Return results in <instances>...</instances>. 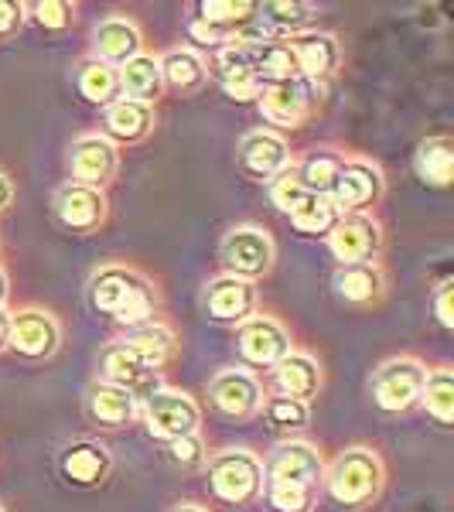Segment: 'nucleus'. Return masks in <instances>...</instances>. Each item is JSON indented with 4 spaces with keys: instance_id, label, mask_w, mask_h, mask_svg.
I'll return each instance as SVG.
<instances>
[{
    "instance_id": "nucleus-9",
    "label": "nucleus",
    "mask_w": 454,
    "mask_h": 512,
    "mask_svg": "<svg viewBox=\"0 0 454 512\" xmlns=\"http://www.w3.org/2000/svg\"><path fill=\"white\" fill-rule=\"evenodd\" d=\"M291 332L274 315H253L236 328V355L250 369H274L291 352Z\"/></svg>"
},
{
    "instance_id": "nucleus-49",
    "label": "nucleus",
    "mask_w": 454,
    "mask_h": 512,
    "mask_svg": "<svg viewBox=\"0 0 454 512\" xmlns=\"http://www.w3.org/2000/svg\"><path fill=\"white\" fill-rule=\"evenodd\" d=\"M171 512H209L205 506H195V502H181V506H175Z\"/></svg>"
},
{
    "instance_id": "nucleus-19",
    "label": "nucleus",
    "mask_w": 454,
    "mask_h": 512,
    "mask_svg": "<svg viewBox=\"0 0 454 512\" xmlns=\"http://www.w3.org/2000/svg\"><path fill=\"white\" fill-rule=\"evenodd\" d=\"M82 403H86L89 424H96L99 431H123V427L140 420L137 396L120 390V386H113V383H103V379H93V383L86 386Z\"/></svg>"
},
{
    "instance_id": "nucleus-2",
    "label": "nucleus",
    "mask_w": 454,
    "mask_h": 512,
    "mask_svg": "<svg viewBox=\"0 0 454 512\" xmlns=\"http://www.w3.org/2000/svg\"><path fill=\"white\" fill-rule=\"evenodd\" d=\"M321 485H325L328 499L342 509H369L386 489V465L379 451L366 448V444H352L335 454L332 465H325Z\"/></svg>"
},
{
    "instance_id": "nucleus-33",
    "label": "nucleus",
    "mask_w": 454,
    "mask_h": 512,
    "mask_svg": "<svg viewBox=\"0 0 454 512\" xmlns=\"http://www.w3.org/2000/svg\"><path fill=\"white\" fill-rule=\"evenodd\" d=\"M345 154L335 151V147H311L308 154H304L301 161H294V175L301 181L304 188H308L311 195H325L332 192L335 178H338V168H342Z\"/></svg>"
},
{
    "instance_id": "nucleus-50",
    "label": "nucleus",
    "mask_w": 454,
    "mask_h": 512,
    "mask_svg": "<svg viewBox=\"0 0 454 512\" xmlns=\"http://www.w3.org/2000/svg\"><path fill=\"white\" fill-rule=\"evenodd\" d=\"M0 512H7V509H4V506H0Z\"/></svg>"
},
{
    "instance_id": "nucleus-31",
    "label": "nucleus",
    "mask_w": 454,
    "mask_h": 512,
    "mask_svg": "<svg viewBox=\"0 0 454 512\" xmlns=\"http://www.w3.org/2000/svg\"><path fill=\"white\" fill-rule=\"evenodd\" d=\"M414 171L424 185L431 188H451L454 175V144L448 134H437L420 140L417 154H414Z\"/></svg>"
},
{
    "instance_id": "nucleus-22",
    "label": "nucleus",
    "mask_w": 454,
    "mask_h": 512,
    "mask_svg": "<svg viewBox=\"0 0 454 512\" xmlns=\"http://www.w3.org/2000/svg\"><path fill=\"white\" fill-rule=\"evenodd\" d=\"M257 106L263 113V120L277 123V127H301L308 120L315 96H311V82L291 79V82H270L260 89Z\"/></svg>"
},
{
    "instance_id": "nucleus-32",
    "label": "nucleus",
    "mask_w": 454,
    "mask_h": 512,
    "mask_svg": "<svg viewBox=\"0 0 454 512\" xmlns=\"http://www.w3.org/2000/svg\"><path fill=\"white\" fill-rule=\"evenodd\" d=\"M76 89H79V96L86 99V103H93V106H113L117 99H123L120 93V72L113 69V65H106V62H96V59H82L76 65Z\"/></svg>"
},
{
    "instance_id": "nucleus-41",
    "label": "nucleus",
    "mask_w": 454,
    "mask_h": 512,
    "mask_svg": "<svg viewBox=\"0 0 454 512\" xmlns=\"http://www.w3.org/2000/svg\"><path fill=\"white\" fill-rule=\"evenodd\" d=\"M267 506L274 512H315L318 489H301V485H263Z\"/></svg>"
},
{
    "instance_id": "nucleus-40",
    "label": "nucleus",
    "mask_w": 454,
    "mask_h": 512,
    "mask_svg": "<svg viewBox=\"0 0 454 512\" xmlns=\"http://www.w3.org/2000/svg\"><path fill=\"white\" fill-rule=\"evenodd\" d=\"M28 21L38 24L41 31H52V35H62L76 24V4H65V0H38V4H28Z\"/></svg>"
},
{
    "instance_id": "nucleus-1",
    "label": "nucleus",
    "mask_w": 454,
    "mask_h": 512,
    "mask_svg": "<svg viewBox=\"0 0 454 512\" xmlns=\"http://www.w3.org/2000/svg\"><path fill=\"white\" fill-rule=\"evenodd\" d=\"M86 301L96 315L113 318L123 332L158 321L161 297L147 274L127 263H103L86 280Z\"/></svg>"
},
{
    "instance_id": "nucleus-11",
    "label": "nucleus",
    "mask_w": 454,
    "mask_h": 512,
    "mask_svg": "<svg viewBox=\"0 0 454 512\" xmlns=\"http://www.w3.org/2000/svg\"><path fill=\"white\" fill-rule=\"evenodd\" d=\"M325 458L308 441H280L263 465V485H301V489H321Z\"/></svg>"
},
{
    "instance_id": "nucleus-30",
    "label": "nucleus",
    "mask_w": 454,
    "mask_h": 512,
    "mask_svg": "<svg viewBox=\"0 0 454 512\" xmlns=\"http://www.w3.org/2000/svg\"><path fill=\"white\" fill-rule=\"evenodd\" d=\"M120 93L123 99H134V103L154 106L164 93L161 69H158V55L140 52L137 59H130L127 65H120Z\"/></svg>"
},
{
    "instance_id": "nucleus-35",
    "label": "nucleus",
    "mask_w": 454,
    "mask_h": 512,
    "mask_svg": "<svg viewBox=\"0 0 454 512\" xmlns=\"http://www.w3.org/2000/svg\"><path fill=\"white\" fill-rule=\"evenodd\" d=\"M246 52H250L253 72H257V79L263 82V86H270V82L301 79L297 62H294V55H291V48H287L284 38H267V41H260V45L246 48Z\"/></svg>"
},
{
    "instance_id": "nucleus-42",
    "label": "nucleus",
    "mask_w": 454,
    "mask_h": 512,
    "mask_svg": "<svg viewBox=\"0 0 454 512\" xmlns=\"http://www.w3.org/2000/svg\"><path fill=\"white\" fill-rule=\"evenodd\" d=\"M267 192H270V202H274L277 209L284 212V216H294V212L301 209V205L311 198L308 188H304L301 181H297L294 168H287L284 175H277L274 181H270Z\"/></svg>"
},
{
    "instance_id": "nucleus-47",
    "label": "nucleus",
    "mask_w": 454,
    "mask_h": 512,
    "mask_svg": "<svg viewBox=\"0 0 454 512\" xmlns=\"http://www.w3.org/2000/svg\"><path fill=\"white\" fill-rule=\"evenodd\" d=\"M7 332H11V311L0 308V352H7Z\"/></svg>"
},
{
    "instance_id": "nucleus-25",
    "label": "nucleus",
    "mask_w": 454,
    "mask_h": 512,
    "mask_svg": "<svg viewBox=\"0 0 454 512\" xmlns=\"http://www.w3.org/2000/svg\"><path fill=\"white\" fill-rule=\"evenodd\" d=\"M270 373H274L277 396H291V400H301V403L315 400L321 383H325V376H321V362L315 359V355L297 352V349L287 352L284 359L270 369Z\"/></svg>"
},
{
    "instance_id": "nucleus-10",
    "label": "nucleus",
    "mask_w": 454,
    "mask_h": 512,
    "mask_svg": "<svg viewBox=\"0 0 454 512\" xmlns=\"http://www.w3.org/2000/svg\"><path fill=\"white\" fill-rule=\"evenodd\" d=\"M110 216V202L106 192L89 185H76V181H65L59 192L52 195V219L55 226L65 229L72 236H89Z\"/></svg>"
},
{
    "instance_id": "nucleus-12",
    "label": "nucleus",
    "mask_w": 454,
    "mask_h": 512,
    "mask_svg": "<svg viewBox=\"0 0 454 512\" xmlns=\"http://www.w3.org/2000/svg\"><path fill=\"white\" fill-rule=\"evenodd\" d=\"M209 403L226 420H253L263 407V386L250 369H219L205 386Z\"/></svg>"
},
{
    "instance_id": "nucleus-20",
    "label": "nucleus",
    "mask_w": 454,
    "mask_h": 512,
    "mask_svg": "<svg viewBox=\"0 0 454 512\" xmlns=\"http://www.w3.org/2000/svg\"><path fill=\"white\" fill-rule=\"evenodd\" d=\"M284 41H287V48H291L301 79L311 82V86L332 79L338 72V65H342V45H338V38L328 35V31H304V35H294Z\"/></svg>"
},
{
    "instance_id": "nucleus-7",
    "label": "nucleus",
    "mask_w": 454,
    "mask_h": 512,
    "mask_svg": "<svg viewBox=\"0 0 454 512\" xmlns=\"http://www.w3.org/2000/svg\"><path fill=\"white\" fill-rule=\"evenodd\" d=\"M386 178L379 171V164L369 158H345L338 168V178L328 192V202L335 205L342 216H366L369 209L383 198Z\"/></svg>"
},
{
    "instance_id": "nucleus-17",
    "label": "nucleus",
    "mask_w": 454,
    "mask_h": 512,
    "mask_svg": "<svg viewBox=\"0 0 454 512\" xmlns=\"http://www.w3.org/2000/svg\"><path fill=\"white\" fill-rule=\"evenodd\" d=\"M69 175L76 185H89L103 192L120 171V151L103 134H82L69 144Z\"/></svg>"
},
{
    "instance_id": "nucleus-24",
    "label": "nucleus",
    "mask_w": 454,
    "mask_h": 512,
    "mask_svg": "<svg viewBox=\"0 0 454 512\" xmlns=\"http://www.w3.org/2000/svg\"><path fill=\"white\" fill-rule=\"evenodd\" d=\"M209 79L219 82V89L226 93L229 99H236V103H257L263 82L257 79V72H253V62H250V52L246 48H219L216 55H212V65H209Z\"/></svg>"
},
{
    "instance_id": "nucleus-48",
    "label": "nucleus",
    "mask_w": 454,
    "mask_h": 512,
    "mask_svg": "<svg viewBox=\"0 0 454 512\" xmlns=\"http://www.w3.org/2000/svg\"><path fill=\"white\" fill-rule=\"evenodd\" d=\"M7 301H11V280H7V270L0 267V308H7Z\"/></svg>"
},
{
    "instance_id": "nucleus-15",
    "label": "nucleus",
    "mask_w": 454,
    "mask_h": 512,
    "mask_svg": "<svg viewBox=\"0 0 454 512\" xmlns=\"http://www.w3.org/2000/svg\"><path fill=\"white\" fill-rule=\"evenodd\" d=\"M257 304H260L257 284L229 277V274L209 280L202 291V311H205V318L216 321V325L239 328L246 318L257 315Z\"/></svg>"
},
{
    "instance_id": "nucleus-27",
    "label": "nucleus",
    "mask_w": 454,
    "mask_h": 512,
    "mask_svg": "<svg viewBox=\"0 0 454 512\" xmlns=\"http://www.w3.org/2000/svg\"><path fill=\"white\" fill-rule=\"evenodd\" d=\"M158 69L164 89L178 96H195L209 86V62L195 48H168L164 55H158Z\"/></svg>"
},
{
    "instance_id": "nucleus-14",
    "label": "nucleus",
    "mask_w": 454,
    "mask_h": 512,
    "mask_svg": "<svg viewBox=\"0 0 454 512\" xmlns=\"http://www.w3.org/2000/svg\"><path fill=\"white\" fill-rule=\"evenodd\" d=\"M55 472L72 489H99L113 475V454L93 437H76V441L62 444L59 458H55Z\"/></svg>"
},
{
    "instance_id": "nucleus-45",
    "label": "nucleus",
    "mask_w": 454,
    "mask_h": 512,
    "mask_svg": "<svg viewBox=\"0 0 454 512\" xmlns=\"http://www.w3.org/2000/svg\"><path fill=\"white\" fill-rule=\"evenodd\" d=\"M451 277H444L441 284L434 287V294H431V301H434V315H437V325L441 328H454V311H451Z\"/></svg>"
},
{
    "instance_id": "nucleus-29",
    "label": "nucleus",
    "mask_w": 454,
    "mask_h": 512,
    "mask_svg": "<svg viewBox=\"0 0 454 512\" xmlns=\"http://www.w3.org/2000/svg\"><path fill=\"white\" fill-rule=\"evenodd\" d=\"M117 342L127 345V349L134 352L140 362H147V366L161 373L164 362L175 355L178 338H175V332H171L168 325H164V321H151V325H140V328H130V332H123Z\"/></svg>"
},
{
    "instance_id": "nucleus-36",
    "label": "nucleus",
    "mask_w": 454,
    "mask_h": 512,
    "mask_svg": "<svg viewBox=\"0 0 454 512\" xmlns=\"http://www.w3.org/2000/svg\"><path fill=\"white\" fill-rule=\"evenodd\" d=\"M417 407L427 410V417H434L441 427L454 424V373L448 366L427 369L424 390H420Z\"/></svg>"
},
{
    "instance_id": "nucleus-44",
    "label": "nucleus",
    "mask_w": 454,
    "mask_h": 512,
    "mask_svg": "<svg viewBox=\"0 0 454 512\" xmlns=\"http://www.w3.org/2000/svg\"><path fill=\"white\" fill-rule=\"evenodd\" d=\"M28 24V4L21 0H0V41L14 38Z\"/></svg>"
},
{
    "instance_id": "nucleus-26",
    "label": "nucleus",
    "mask_w": 454,
    "mask_h": 512,
    "mask_svg": "<svg viewBox=\"0 0 454 512\" xmlns=\"http://www.w3.org/2000/svg\"><path fill=\"white\" fill-rule=\"evenodd\" d=\"M332 294L349 308H376L386 294V277L379 263H352L332 274Z\"/></svg>"
},
{
    "instance_id": "nucleus-6",
    "label": "nucleus",
    "mask_w": 454,
    "mask_h": 512,
    "mask_svg": "<svg viewBox=\"0 0 454 512\" xmlns=\"http://www.w3.org/2000/svg\"><path fill=\"white\" fill-rule=\"evenodd\" d=\"M140 424L147 427V434L154 441L168 444L178 441V437L198 434V424H202V410H198L195 396H188L185 390H175V386H161L140 403Z\"/></svg>"
},
{
    "instance_id": "nucleus-28",
    "label": "nucleus",
    "mask_w": 454,
    "mask_h": 512,
    "mask_svg": "<svg viewBox=\"0 0 454 512\" xmlns=\"http://www.w3.org/2000/svg\"><path fill=\"white\" fill-rule=\"evenodd\" d=\"M315 11L318 7L304 0H267L257 4V24L267 31V38H294L311 28Z\"/></svg>"
},
{
    "instance_id": "nucleus-38",
    "label": "nucleus",
    "mask_w": 454,
    "mask_h": 512,
    "mask_svg": "<svg viewBox=\"0 0 454 512\" xmlns=\"http://www.w3.org/2000/svg\"><path fill=\"white\" fill-rule=\"evenodd\" d=\"M338 219H342V212L325 195H311L291 216V226L304 236H328L338 226Z\"/></svg>"
},
{
    "instance_id": "nucleus-8",
    "label": "nucleus",
    "mask_w": 454,
    "mask_h": 512,
    "mask_svg": "<svg viewBox=\"0 0 454 512\" xmlns=\"http://www.w3.org/2000/svg\"><path fill=\"white\" fill-rule=\"evenodd\" d=\"M62 349V325L45 308H18L11 311V332H7V352L24 362H48Z\"/></svg>"
},
{
    "instance_id": "nucleus-3",
    "label": "nucleus",
    "mask_w": 454,
    "mask_h": 512,
    "mask_svg": "<svg viewBox=\"0 0 454 512\" xmlns=\"http://www.w3.org/2000/svg\"><path fill=\"white\" fill-rule=\"evenodd\" d=\"M202 472L212 499L222 506L246 509L263 499V461L250 448H226L209 454Z\"/></svg>"
},
{
    "instance_id": "nucleus-18",
    "label": "nucleus",
    "mask_w": 454,
    "mask_h": 512,
    "mask_svg": "<svg viewBox=\"0 0 454 512\" xmlns=\"http://www.w3.org/2000/svg\"><path fill=\"white\" fill-rule=\"evenodd\" d=\"M328 239V250L338 260V267H352V263H376L383 253V226L369 216H342Z\"/></svg>"
},
{
    "instance_id": "nucleus-23",
    "label": "nucleus",
    "mask_w": 454,
    "mask_h": 512,
    "mask_svg": "<svg viewBox=\"0 0 454 512\" xmlns=\"http://www.w3.org/2000/svg\"><path fill=\"white\" fill-rule=\"evenodd\" d=\"M158 127V113L147 103H134V99H117L113 106L103 110V127L99 134L110 140L113 147H134L140 140H147Z\"/></svg>"
},
{
    "instance_id": "nucleus-37",
    "label": "nucleus",
    "mask_w": 454,
    "mask_h": 512,
    "mask_svg": "<svg viewBox=\"0 0 454 512\" xmlns=\"http://www.w3.org/2000/svg\"><path fill=\"white\" fill-rule=\"evenodd\" d=\"M192 11H195V18L219 24V28L233 31L236 38L243 35V28H250V24L257 21V4H243V0H239V4L236 0H198V4H192Z\"/></svg>"
},
{
    "instance_id": "nucleus-34",
    "label": "nucleus",
    "mask_w": 454,
    "mask_h": 512,
    "mask_svg": "<svg viewBox=\"0 0 454 512\" xmlns=\"http://www.w3.org/2000/svg\"><path fill=\"white\" fill-rule=\"evenodd\" d=\"M260 417L267 424V431L274 437H284V441H297V434L311 424V407L301 400H291V396H263Z\"/></svg>"
},
{
    "instance_id": "nucleus-16",
    "label": "nucleus",
    "mask_w": 454,
    "mask_h": 512,
    "mask_svg": "<svg viewBox=\"0 0 454 512\" xmlns=\"http://www.w3.org/2000/svg\"><path fill=\"white\" fill-rule=\"evenodd\" d=\"M96 373H99L96 379H103V383H113V386H120V390L134 393L140 403H144L154 390H161V386H164L158 369H151L147 362H140L137 355L127 349V345L117 342V338L103 345L99 362H96Z\"/></svg>"
},
{
    "instance_id": "nucleus-43",
    "label": "nucleus",
    "mask_w": 454,
    "mask_h": 512,
    "mask_svg": "<svg viewBox=\"0 0 454 512\" xmlns=\"http://www.w3.org/2000/svg\"><path fill=\"white\" fill-rule=\"evenodd\" d=\"M188 38L195 41V45H205V48H212V52H219V48H229L236 41L233 31H226V28H219V24H212V21H202V18H188Z\"/></svg>"
},
{
    "instance_id": "nucleus-13",
    "label": "nucleus",
    "mask_w": 454,
    "mask_h": 512,
    "mask_svg": "<svg viewBox=\"0 0 454 512\" xmlns=\"http://www.w3.org/2000/svg\"><path fill=\"white\" fill-rule=\"evenodd\" d=\"M236 164L250 181H260V185H270L277 175H284L294 164V154L287 147V140L277 134V130H250L243 134L236 147Z\"/></svg>"
},
{
    "instance_id": "nucleus-4",
    "label": "nucleus",
    "mask_w": 454,
    "mask_h": 512,
    "mask_svg": "<svg viewBox=\"0 0 454 512\" xmlns=\"http://www.w3.org/2000/svg\"><path fill=\"white\" fill-rule=\"evenodd\" d=\"M427 379V366L414 355H393L383 366L373 369L369 376V400L379 414H407V410L417 407L420 390H424Z\"/></svg>"
},
{
    "instance_id": "nucleus-46",
    "label": "nucleus",
    "mask_w": 454,
    "mask_h": 512,
    "mask_svg": "<svg viewBox=\"0 0 454 512\" xmlns=\"http://www.w3.org/2000/svg\"><path fill=\"white\" fill-rule=\"evenodd\" d=\"M14 205V181L7 178V171H0V216Z\"/></svg>"
},
{
    "instance_id": "nucleus-39",
    "label": "nucleus",
    "mask_w": 454,
    "mask_h": 512,
    "mask_svg": "<svg viewBox=\"0 0 454 512\" xmlns=\"http://www.w3.org/2000/svg\"><path fill=\"white\" fill-rule=\"evenodd\" d=\"M164 458L175 472H185V475H195L205 468L209 461V451H205V441L202 434H188V437H178V441H168L164 444Z\"/></svg>"
},
{
    "instance_id": "nucleus-21",
    "label": "nucleus",
    "mask_w": 454,
    "mask_h": 512,
    "mask_svg": "<svg viewBox=\"0 0 454 512\" xmlns=\"http://www.w3.org/2000/svg\"><path fill=\"white\" fill-rule=\"evenodd\" d=\"M140 52H144V35H140L137 24L130 18H123V14H110V18H103L93 28L89 59L120 69V65H127L130 59H137Z\"/></svg>"
},
{
    "instance_id": "nucleus-5",
    "label": "nucleus",
    "mask_w": 454,
    "mask_h": 512,
    "mask_svg": "<svg viewBox=\"0 0 454 512\" xmlns=\"http://www.w3.org/2000/svg\"><path fill=\"white\" fill-rule=\"evenodd\" d=\"M277 260V246L274 236L263 226H253V222H243V226H233L219 243V263L229 277L250 280L257 284L274 270Z\"/></svg>"
}]
</instances>
